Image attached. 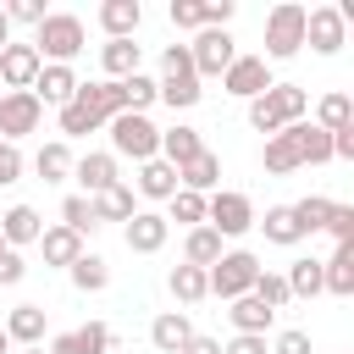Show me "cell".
Wrapping results in <instances>:
<instances>
[{"label": "cell", "mask_w": 354, "mask_h": 354, "mask_svg": "<svg viewBox=\"0 0 354 354\" xmlns=\"http://www.w3.org/2000/svg\"><path fill=\"white\" fill-rule=\"evenodd\" d=\"M122 83H77V94L61 105V133L77 138V133H94L105 127L111 116H122Z\"/></svg>", "instance_id": "6da1fadb"}, {"label": "cell", "mask_w": 354, "mask_h": 354, "mask_svg": "<svg viewBox=\"0 0 354 354\" xmlns=\"http://www.w3.org/2000/svg\"><path fill=\"white\" fill-rule=\"evenodd\" d=\"M304 111H310V94H304L299 83H271L266 94H254V100H249V127L271 138V133H282V127L304 122Z\"/></svg>", "instance_id": "7a4b0ae2"}, {"label": "cell", "mask_w": 354, "mask_h": 354, "mask_svg": "<svg viewBox=\"0 0 354 354\" xmlns=\"http://www.w3.org/2000/svg\"><path fill=\"white\" fill-rule=\"evenodd\" d=\"M83 17H72V11H50L39 28H33V50H39V61H50V66H72V55H83Z\"/></svg>", "instance_id": "3957f363"}, {"label": "cell", "mask_w": 354, "mask_h": 354, "mask_svg": "<svg viewBox=\"0 0 354 354\" xmlns=\"http://www.w3.org/2000/svg\"><path fill=\"white\" fill-rule=\"evenodd\" d=\"M155 100H166L171 111H188V105L205 100L199 72H194V61H188V44H166V50H160V83H155Z\"/></svg>", "instance_id": "277c9868"}, {"label": "cell", "mask_w": 354, "mask_h": 354, "mask_svg": "<svg viewBox=\"0 0 354 354\" xmlns=\"http://www.w3.org/2000/svg\"><path fill=\"white\" fill-rule=\"evenodd\" d=\"M105 127H111V155H133L138 166L160 155V127H155L149 116H138V111H122V116H111Z\"/></svg>", "instance_id": "5b68a950"}, {"label": "cell", "mask_w": 354, "mask_h": 354, "mask_svg": "<svg viewBox=\"0 0 354 354\" xmlns=\"http://www.w3.org/2000/svg\"><path fill=\"white\" fill-rule=\"evenodd\" d=\"M260 271H266V266H260L249 249H221V260H216L205 277H210V293L232 304V299H243V293L254 288V277H260Z\"/></svg>", "instance_id": "8992f818"}, {"label": "cell", "mask_w": 354, "mask_h": 354, "mask_svg": "<svg viewBox=\"0 0 354 354\" xmlns=\"http://www.w3.org/2000/svg\"><path fill=\"white\" fill-rule=\"evenodd\" d=\"M304 50V6L299 0H282V6H271V17H266V55L271 61H288V55H299Z\"/></svg>", "instance_id": "52a82bcc"}, {"label": "cell", "mask_w": 354, "mask_h": 354, "mask_svg": "<svg viewBox=\"0 0 354 354\" xmlns=\"http://www.w3.org/2000/svg\"><path fill=\"white\" fill-rule=\"evenodd\" d=\"M205 227H216L221 238H243V232L254 227V205H249V194H238V188H216V194H205Z\"/></svg>", "instance_id": "ba28073f"}, {"label": "cell", "mask_w": 354, "mask_h": 354, "mask_svg": "<svg viewBox=\"0 0 354 354\" xmlns=\"http://www.w3.org/2000/svg\"><path fill=\"white\" fill-rule=\"evenodd\" d=\"M188 61H194V72H199V83H205V77H221V72L238 61V44H232L227 28H199V39L188 44Z\"/></svg>", "instance_id": "9c48e42d"}, {"label": "cell", "mask_w": 354, "mask_h": 354, "mask_svg": "<svg viewBox=\"0 0 354 354\" xmlns=\"http://www.w3.org/2000/svg\"><path fill=\"white\" fill-rule=\"evenodd\" d=\"M39 116H44V105L33 100V88H6V94H0V138H6V144L39 133Z\"/></svg>", "instance_id": "30bf717a"}, {"label": "cell", "mask_w": 354, "mask_h": 354, "mask_svg": "<svg viewBox=\"0 0 354 354\" xmlns=\"http://www.w3.org/2000/svg\"><path fill=\"white\" fill-rule=\"evenodd\" d=\"M304 44H310L315 55H337V50L348 44L343 11H337V6H310V11H304Z\"/></svg>", "instance_id": "8fae6325"}, {"label": "cell", "mask_w": 354, "mask_h": 354, "mask_svg": "<svg viewBox=\"0 0 354 354\" xmlns=\"http://www.w3.org/2000/svg\"><path fill=\"white\" fill-rule=\"evenodd\" d=\"M304 122H293V127H282V133H271L266 138V149H260V166L271 171V177H282V171H299L304 166Z\"/></svg>", "instance_id": "7c38bea8"}, {"label": "cell", "mask_w": 354, "mask_h": 354, "mask_svg": "<svg viewBox=\"0 0 354 354\" xmlns=\"http://www.w3.org/2000/svg\"><path fill=\"white\" fill-rule=\"evenodd\" d=\"M221 88H227V94H238V100L266 94V88H271V66H266V55H238V61L221 72Z\"/></svg>", "instance_id": "4fadbf2b"}, {"label": "cell", "mask_w": 354, "mask_h": 354, "mask_svg": "<svg viewBox=\"0 0 354 354\" xmlns=\"http://www.w3.org/2000/svg\"><path fill=\"white\" fill-rule=\"evenodd\" d=\"M111 348H116V332L105 321H88V326H72V332L50 337V354H111Z\"/></svg>", "instance_id": "5bb4252c"}, {"label": "cell", "mask_w": 354, "mask_h": 354, "mask_svg": "<svg viewBox=\"0 0 354 354\" xmlns=\"http://www.w3.org/2000/svg\"><path fill=\"white\" fill-rule=\"evenodd\" d=\"M39 50L33 44H6L0 50V94L6 88H33V77H39Z\"/></svg>", "instance_id": "9a60e30c"}, {"label": "cell", "mask_w": 354, "mask_h": 354, "mask_svg": "<svg viewBox=\"0 0 354 354\" xmlns=\"http://www.w3.org/2000/svg\"><path fill=\"white\" fill-rule=\"evenodd\" d=\"M72 177L83 183V199H94V194H105L111 183H122V177H116V155H111V149H88L83 160H72Z\"/></svg>", "instance_id": "2e32d148"}, {"label": "cell", "mask_w": 354, "mask_h": 354, "mask_svg": "<svg viewBox=\"0 0 354 354\" xmlns=\"http://www.w3.org/2000/svg\"><path fill=\"white\" fill-rule=\"evenodd\" d=\"M166 232H171V221H166L160 210H138V216L122 227V238H127L133 254H155V249H166Z\"/></svg>", "instance_id": "e0dca14e"}, {"label": "cell", "mask_w": 354, "mask_h": 354, "mask_svg": "<svg viewBox=\"0 0 354 354\" xmlns=\"http://www.w3.org/2000/svg\"><path fill=\"white\" fill-rule=\"evenodd\" d=\"M72 94H77V72H72V66H50V61H44V66H39V77H33V100H39V105H66Z\"/></svg>", "instance_id": "ac0fdd59"}, {"label": "cell", "mask_w": 354, "mask_h": 354, "mask_svg": "<svg viewBox=\"0 0 354 354\" xmlns=\"http://www.w3.org/2000/svg\"><path fill=\"white\" fill-rule=\"evenodd\" d=\"M188 337H194V321H188V310H160V315L149 321V343H155L160 354H177Z\"/></svg>", "instance_id": "d6986e66"}, {"label": "cell", "mask_w": 354, "mask_h": 354, "mask_svg": "<svg viewBox=\"0 0 354 354\" xmlns=\"http://www.w3.org/2000/svg\"><path fill=\"white\" fill-rule=\"evenodd\" d=\"M221 183V155L216 149H199L188 166H177V188H188V194H210Z\"/></svg>", "instance_id": "ffe728a7"}, {"label": "cell", "mask_w": 354, "mask_h": 354, "mask_svg": "<svg viewBox=\"0 0 354 354\" xmlns=\"http://www.w3.org/2000/svg\"><path fill=\"white\" fill-rule=\"evenodd\" d=\"M39 232H44V221H39L33 205H11V210L0 216V243H6V249H17V243H39Z\"/></svg>", "instance_id": "44dd1931"}, {"label": "cell", "mask_w": 354, "mask_h": 354, "mask_svg": "<svg viewBox=\"0 0 354 354\" xmlns=\"http://www.w3.org/2000/svg\"><path fill=\"white\" fill-rule=\"evenodd\" d=\"M321 288L337 293V299L354 293V243H337V249L321 260Z\"/></svg>", "instance_id": "7402d4cb"}, {"label": "cell", "mask_w": 354, "mask_h": 354, "mask_svg": "<svg viewBox=\"0 0 354 354\" xmlns=\"http://www.w3.org/2000/svg\"><path fill=\"white\" fill-rule=\"evenodd\" d=\"M138 22H144V6H138V0H105V6H100V28H105V39H133Z\"/></svg>", "instance_id": "603a6c76"}, {"label": "cell", "mask_w": 354, "mask_h": 354, "mask_svg": "<svg viewBox=\"0 0 354 354\" xmlns=\"http://www.w3.org/2000/svg\"><path fill=\"white\" fill-rule=\"evenodd\" d=\"M138 44L133 39H105L100 44V66H105V83H122V77H133L138 72Z\"/></svg>", "instance_id": "cb8c5ba5"}, {"label": "cell", "mask_w": 354, "mask_h": 354, "mask_svg": "<svg viewBox=\"0 0 354 354\" xmlns=\"http://www.w3.org/2000/svg\"><path fill=\"white\" fill-rule=\"evenodd\" d=\"M227 315H232V332H243V337H266V326L277 321V310H266L254 293L232 299V304H227Z\"/></svg>", "instance_id": "d4e9b609"}, {"label": "cell", "mask_w": 354, "mask_h": 354, "mask_svg": "<svg viewBox=\"0 0 354 354\" xmlns=\"http://www.w3.org/2000/svg\"><path fill=\"white\" fill-rule=\"evenodd\" d=\"M6 337L22 343V348H39L44 343V304H17L6 315Z\"/></svg>", "instance_id": "484cf974"}, {"label": "cell", "mask_w": 354, "mask_h": 354, "mask_svg": "<svg viewBox=\"0 0 354 354\" xmlns=\"http://www.w3.org/2000/svg\"><path fill=\"white\" fill-rule=\"evenodd\" d=\"M199 149H205L199 127H183V122H177V127H166V133H160V160H166V166H188Z\"/></svg>", "instance_id": "4316f807"}, {"label": "cell", "mask_w": 354, "mask_h": 354, "mask_svg": "<svg viewBox=\"0 0 354 354\" xmlns=\"http://www.w3.org/2000/svg\"><path fill=\"white\" fill-rule=\"evenodd\" d=\"M33 171H39V183H66V177H72V144H66V138H50V144L33 155Z\"/></svg>", "instance_id": "83f0119b"}, {"label": "cell", "mask_w": 354, "mask_h": 354, "mask_svg": "<svg viewBox=\"0 0 354 354\" xmlns=\"http://www.w3.org/2000/svg\"><path fill=\"white\" fill-rule=\"evenodd\" d=\"M88 205H94V221H133V216H138V205H133V188H127V183H111V188H105V194H94Z\"/></svg>", "instance_id": "f1b7e54d"}, {"label": "cell", "mask_w": 354, "mask_h": 354, "mask_svg": "<svg viewBox=\"0 0 354 354\" xmlns=\"http://www.w3.org/2000/svg\"><path fill=\"white\" fill-rule=\"evenodd\" d=\"M39 249H44V266H72L83 254V238L72 227H44L39 232Z\"/></svg>", "instance_id": "f546056e"}, {"label": "cell", "mask_w": 354, "mask_h": 354, "mask_svg": "<svg viewBox=\"0 0 354 354\" xmlns=\"http://www.w3.org/2000/svg\"><path fill=\"white\" fill-rule=\"evenodd\" d=\"M183 260L199 266V271H210V266L221 260V232H216V227H188V238H183Z\"/></svg>", "instance_id": "4dcf8cb0"}, {"label": "cell", "mask_w": 354, "mask_h": 354, "mask_svg": "<svg viewBox=\"0 0 354 354\" xmlns=\"http://www.w3.org/2000/svg\"><path fill=\"white\" fill-rule=\"evenodd\" d=\"M315 127H321V133H343V127H354V100H348L343 88L321 94V105H315Z\"/></svg>", "instance_id": "1f68e13d"}, {"label": "cell", "mask_w": 354, "mask_h": 354, "mask_svg": "<svg viewBox=\"0 0 354 354\" xmlns=\"http://www.w3.org/2000/svg\"><path fill=\"white\" fill-rule=\"evenodd\" d=\"M138 194H144V199H171V194H177V166H166L160 155L144 160V166H138Z\"/></svg>", "instance_id": "d6a6232c"}, {"label": "cell", "mask_w": 354, "mask_h": 354, "mask_svg": "<svg viewBox=\"0 0 354 354\" xmlns=\"http://www.w3.org/2000/svg\"><path fill=\"white\" fill-rule=\"evenodd\" d=\"M166 288H171V299H177V304H199V299L210 293V277H205L199 266H188V260H183V266H171Z\"/></svg>", "instance_id": "836d02e7"}, {"label": "cell", "mask_w": 354, "mask_h": 354, "mask_svg": "<svg viewBox=\"0 0 354 354\" xmlns=\"http://www.w3.org/2000/svg\"><path fill=\"white\" fill-rule=\"evenodd\" d=\"M66 277H72V288H77V293H100V288L111 282V266H105L100 254H88V249H83V254L66 266Z\"/></svg>", "instance_id": "e575fe53"}, {"label": "cell", "mask_w": 354, "mask_h": 354, "mask_svg": "<svg viewBox=\"0 0 354 354\" xmlns=\"http://www.w3.org/2000/svg\"><path fill=\"white\" fill-rule=\"evenodd\" d=\"M282 282H288V293H293V299H315V293H326V288H321V260H315V254L293 260Z\"/></svg>", "instance_id": "d590c367"}, {"label": "cell", "mask_w": 354, "mask_h": 354, "mask_svg": "<svg viewBox=\"0 0 354 354\" xmlns=\"http://www.w3.org/2000/svg\"><path fill=\"white\" fill-rule=\"evenodd\" d=\"M293 210V221H299V232L310 238V232H326V216H332V199L326 194H304L299 205H288Z\"/></svg>", "instance_id": "8d00e7d4"}, {"label": "cell", "mask_w": 354, "mask_h": 354, "mask_svg": "<svg viewBox=\"0 0 354 354\" xmlns=\"http://www.w3.org/2000/svg\"><path fill=\"white\" fill-rule=\"evenodd\" d=\"M260 227H266V243H277V249H293V243H299V238H304V232H299V221H293V210H288V205H271V210H266V221H260Z\"/></svg>", "instance_id": "74e56055"}, {"label": "cell", "mask_w": 354, "mask_h": 354, "mask_svg": "<svg viewBox=\"0 0 354 354\" xmlns=\"http://www.w3.org/2000/svg\"><path fill=\"white\" fill-rule=\"evenodd\" d=\"M166 205H171V216H166V221H183V227H205V194H188V188H177Z\"/></svg>", "instance_id": "f35d334b"}, {"label": "cell", "mask_w": 354, "mask_h": 354, "mask_svg": "<svg viewBox=\"0 0 354 354\" xmlns=\"http://www.w3.org/2000/svg\"><path fill=\"white\" fill-rule=\"evenodd\" d=\"M61 227H72L77 238L94 232V227H100V221H94V205H88L83 194H66V199H61Z\"/></svg>", "instance_id": "ab89813d"}, {"label": "cell", "mask_w": 354, "mask_h": 354, "mask_svg": "<svg viewBox=\"0 0 354 354\" xmlns=\"http://www.w3.org/2000/svg\"><path fill=\"white\" fill-rule=\"evenodd\" d=\"M122 105L144 116V111L155 105V77H144V72H133V77H122Z\"/></svg>", "instance_id": "60d3db41"}, {"label": "cell", "mask_w": 354, "mask_h": 354, "mask_svg": "<svg viewBox=\"0 0 354 354\" xmlns=\"http://www.w3.org/2000/svg\"><path fill=\"white\" fill-rule=\"evenodd\" d=\"M249 293H254V299H260V304H266V310H282V304H288V299H293V293H288V282H282V277H277V271H260V277H254V288H249Z\"/></svg>", "instance_id": "b9f144b4"}, {"label": "cell", "mask_w": 354, "mask_h": 354, "mask_svg": "<svg viewBox=\"0 0 354 354\" xmlns=\"http://www.w3.org/2000/svg\"><path fill=\"white\" fill-rule=\"evenodd\" d=\"M299 144H304V166H326L332 160V133H321L315 122H304V138Z\"/></svg>", "instance_id": "7bdbcfd3"}, {"label": "cell", "mask_w": 354, "mask_h": 354, "mask_svg": "<svg viewBox=\"0 0 354 354\" xmlns=\"http://www.w3.org/2000/svg\"><path fill=\"white\" fill-rule=\"evenodd\" d=\"M166 17H171V28L199 33V28H205V0H171V6H166Z\"/></svg>", "instance_id": "ee69618b"}, {"label": "cell", "mask_w": 354, "mask_h": 354, "mask_svg": "<svg viewBox=\"0 0 354 354\" xmlns=\"http://www.w3.org/2000/svg\"><path fill=\"white\" fill-rule=\"evenodd\" d=\"M266 354H315V343H310V332L288 326V332H277V343H271Z\"/></svg>", "instance_id": "f6af8a7d"}, {"label": "cell", "mask_w": 354, "mask_h": 354, "mask_svg": "<svg viewBox=\"0 0 354 354\" xmlns=\"http://www.w3.org/2000/svg\"><path fill=\"white\" fill-rule=\"evenodd\" d=\"M50 11H44V0H11L6 6V22H28V28H39Z\"/></svg>", "instance_id": "bcb514c9"}, {"label": "cell", "mask_w": 354, "mask_h": 354, "mask_svg": "<svg viewBox=\"0 0 354 354\" xmlns=\"http://www.w3.org/2000/svg\"><path fill=\"white\" fill-rule=\"evenodd\" d=\"M326 232H332L337 243H354V205H332V216H326Z\"/></svg>", "instance_id": "7dc6e473"}, {"label": "cell", "mask_w": 354, "mask_h": 354, "mask_svg": "<svg viewBox=\"0 0 354 354\" xmlns=\"http://www.w3.org/2000/svg\"><path fill=\"white\" fill-rule=\"evenodd\" d=\"M22 183V149L17 144H0V188Z\"/></svg>", "instance_id": "c3c4849f"}, {"label": "cell", "mask_w": 354, "mask_h": 354, "mask_svg": "<svg viewBox=\"0 0 354 354\" xmlns=\"http://www.w3.org/2000/svg\"><path fill=\"white\" fill-rule=\"evenodd\" d=\"M28 277V266H22V254L17 249H0V288H17Z\"/></svg>", "instance_id": "681fc988"}, {"label": "cell", "mask_w": 354, "mask_h": 354, "mask_svg": "<svg viewBox=\"0 0 354 354\" xmlns=\"http://www.w3.org/2000/svg\"><path fill=\"white\" fill-rule=\"evenodd\" d=\"M221 354H266V337H232V343H221Z\"/></svg>", "instance_id": "f907efd6"}, {"label": "cell", "mask_w": 354, "mask_h": 354, "mask_svg": "<svg viewBox=\"0 0 354 354\" xmlns=\"http://www.w3.org/2000/svg\"><path fill=\"white\" fill-rule=\"evenodd\" d=\"M332 160H354V127L332 133Z\"/></svg>", "instance_id": "816d5d0a"}, {"label": "cell", "mask_w": 354, "mask_h": 354, "mask_svg": "<svg viewBox=\"0 0 354 354\" xmlns=\"http://www.w3.org/2000/svg\"><path fill=\"white\" fill-rule=\"evenodd\" d=\"M177 354H221V343H216V337H205V332H194V337H188Z\"/></svg>", "instance_id": "f5cc1de1"}, {"label": "cell", "mask_w": 354, "mask_h": 354, "mask_svg": "<svg viewBox=\"0 0 354 354\" xmlns=\"http://www.w3.org/2000/svg\"><path fill=\"white\" fill-rule=\"evenodd\" d=\"M11 44V22H6V6H0V50Z\"/></svg>", "instance_id": "db71d44e"}, {"label": "cell", "mask_w": 354, "mask_h": 354, "mask_svg": "<svg viewBox=\"0 0 354 354\" xmlns=\"http://www.w3.org/2000/svg\"><path fill=\"white\" fill-rule=\"evenodd\" d=\"M0 354H11V337H6V326H0Z\"/></svg>", "instance_id": "11a10c76"}, {"label": "cell", "mask_w": 354, "mask_h": 354, "mask_svg": "<svg viewBox=\"0 0 354 354\" xmlns=\"http://www.w3.org/2000/svg\"><path fill=\"white\" fill-rule=\"evenodd\" d=\"M22 354H50V348H44V343H39V348H22Z\"/></svg>", "instance_id": "9f6ffc18"}, {"label": "cell", "mask_w": 354, "mask_h": 354, "mask_svg": "<svg viewBox=\"0 0 354 354\" xmlns=\"http://www.w3.org/2000/svg\"><path fill=\"white\" fill-rule=\"evenodd\" d=\"M0 144H6V138H0Z\"/></svg>", "instance_id": "6f0895ef"}, {"label": "cell", "mask_w": 354, "mask_h": 354, "mask_svg": "<svg viewBox=\"0 0 354 354\" xmlns=\"http://www.w3.org/2000/svg\"><path fill=\"white\" fill-rule=\"evenodd\" d=\"M0 249H6V243H0Z\"/></svg>", "instance_id": "680465c9"}]
</instances>
